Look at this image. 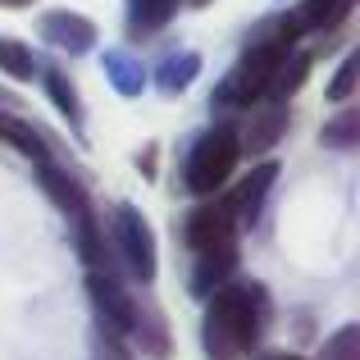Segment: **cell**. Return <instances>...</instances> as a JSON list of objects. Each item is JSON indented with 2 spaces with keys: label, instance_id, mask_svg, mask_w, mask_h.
Returning <instances> with one entry per match:
<instances>
[{
  "label": "cell",
  "instance_id": "obj_1",
  "mask_svg": "<svg viewBox=\"0 0 360 360\" xmlns=\"http://www.w3.org/2000/svg\"><path fill=\"white\" fill-rule=\"evenodd\" d=\"M269 328V292L260 283H238V288H219L205 306L201 319V342L210 360H242L260 342Z\"/></svg>",
  "mask_w": 360,
  "mask_h": 360
},
{
  "label": "cell",
  "instance_id": "obj_2",
  "mask_svg": "<svg viewBox=\"0 0 360 360\" xmlns=\"http://www.w3.org/2000/svg\"><path fill=\"white\" fill-rule=\"evenodd\" d=\"M37 174H41L46 196H51V201L69 214L73 233H78L82 260H87L91 269H101V260H105V242H101V224H96V210H91V201H87V187H82L69 169L51 165V160H46V165H37Z\"/></svg>",
  "mask_w": 360,
  "mask_h": 360
},
{
  "label": "cell",
  "instance_id": "obj_3",
  "mask_svg": "<svg viewBox=\"0 0 360 360\" xmlns=\"http://www.w3.org/2000/svg\"><path fill=\"white\" fill-rule=\"evenodd\" d=\"M288 46H246V55L224 73V82L214 87V101L233 110H251L255 101L269 96V82L278 73V64L288 60Z\"/></svg>",
  "mask_w": 360,
  "mask_h": 360
},
{
  "label": "cell",
  "instance_id": "obj_4",
  "mask_svg": "<svg viewBox=\"0 0 360 360\" xmlns=\"http://www.w3.org/2000/svg\"><path fill=\"white\" fill-rule=\"evenodd\" d=\"M242 150H238V137H233V128H210L196 137L192 155H187V169H183V187L192 196H214L224 183L233 178V169H238Z\"/></svg>",
  "mask_w": 360,
  "mask_h": 360
},
{
  "label": "cell",
  "instance_id": "obj_5",
  "mask_svg": "<svg viewBox=\"0 0 360 360\" xmlns=\"http://www.w3.org/2000/svg\"><path fill=\"white\" fill-rule=\"evenodd\" d=\"M115 238H119V255L128 260V269H132V278H141V283H150L155 278V233H150V224H146V214L137 210V205H115Z\"/></svg>",
  "mask_w": 360,
  "mask_h": 360
},
{
  "label": "cell",
  "instance_id": "obj_6",
  "mask_svg": "<svg viewBox=\"0 0 360 360\" xmlns=\"http://www.w3.org/2000/svg\"><path fill=\"white\" fill-rule=\"evenodd\" d=\"M123 338H128V342L137 347L141 356H155V360H165L169 352H174V342H169V319H165V310H160L155 301H146V297H132V301H128Z\"/></svg>",
  "mask_w": 360,
  "mask_h": 360
},
{
  "label": "cell",
  "instance_id": "obj_7",
  "mask_svg": "<svg viewBox=\"0 0 360 360\" xmlns=\"http://www.w3.org/2000/svg\"><path fill=\"white\" fill-rule=\"evenodd\" d=\"M283 132H288V105H283V101H264V105L246 110L242 132H233V137H238L242 155H264V150L278 146Z\"/></svg>",
  "mask_w": 360,
  "mask_h": 360
},
{
  "label": "cell",
  "instance_id": "obj_8",
  "mask_svg": "<svg viewBox=\"0 0 360 360\" xmlns=\"http://www.w3.org/2000/svg\"><path fill=\"white\" fill-rule=\"evenodd\" d=\"M183 238L192 251H214V246H233L238 242V219L229 214L224 201H210V205H196L183 224Z\"/></svg>",
  "mask_w": 360,
  "mask_h": 360
},
{
  "label": "cell",
  "instance_id": "obj_9",
  "mask_svg": "<svg viewBox=\"0 0 360 360\" xmlns=\"http://www.w3.org/2000/svg\"><path fill=\"white\" fill-rule=\"evenodd\" d=\"M41 41L69 55H87L96 46V23L87 14H73V9H51V14H41Z\"/></svg>",
  "mask_w": 360,
  "mask_h": 360
},
{
  "label": "cell",
  "instance_id": "obj_10",
  "mask_svg": "<svg viewBox=\"0 0 360 360\" xmlns=\"http://www.w3.org/2000/svg\"><path fill=\"white\" fill-rule=\"evenodd\" d=\"M278 183V165L274 160H260V165L251 169V174L242 178L233 192H224V205H229V214L238 224H251L255 214H260V205H264V196H269V187Z\"/></svg>",
  "mask_w": 360,
  "mask_h": 360
},
{
  "label": "cell",
  "instance_id": "obj_11",
  "mask_svg": "<svg viewBox=\"0 0 360 360\" xmlns=\"http://www.w3.org/2000/svg\"><path fill=\"white\" fill-rule=\"evenodd\" d=\"M238 269V242L233 246H214V251H196V269H192V292L210 301L224 288V278Z\"/></svg>",
  "mask_w": 360,
  "mask_h": 360
},
{
  "label": "cell",
  "instance_id": "obj_12",
  "mask_svg": "<svg viewBox=\"0 0 360 360\" xmlns=\"http://www.w3.org/2000/svg\"><path fill=\"white\" fill-rule=\"evenodd\" d=\"M87 292H91V301H96V310H101V319H105L110 328L123 338V319H128V292L119 288L110 274H101V269H91L87 274Z\"/></svg>",
  "mask_w": 360,
  "mask_h": 360
},
{
  "label": "cell",
  "instance_id": "obj_13",
  "mask_svg": "<svg viewBox=\"0 0 360 360\" xmlns=\"http://www.w3.org/2000/svg\"><path fill=\"white\" fill-rule=\"evenodd\" d=\"M352 5L356 0H306V5L292 9V27L297 32H328L352 14Z\"/></svg>",
  "mask_w": 360,
  "mask_h": 360
},
{
  "label": "cell",
  "instance_id": "obj_14",
  "mask_svg": "<svg viewBox=\"0 0 360 360\" xmlns=\"http://www.w3.org/2000/svg\"><path fill=\"white\" fill-rule=\"evenodd\" d=\"M0 141L5 146H14L23 160H32V165H46L51 160V146H46V137L32 128L27 119H18V115H0Z\"/></svg>",
  "mask_w": 360,
  "mask_h": 360
},
{
  "label": "cell",
  "instance_id": "obj_15",
  "mask_svg": "<svg viewBox=\"0 0 360 360\" xmlns=\"http://www.w3.org/2000/svg\"><path fill=\"white\" fill-rule=\"evenodd\" d=\"M201 73V55L196 51H183V55H174V60H165L160 64V73H155V87L165 91V96H178V91H187L192 87V78Z\"/></svg>",
  "mask_w": 360,
  "mask_h": 360
},
{
  "label": "cell",
  "instance_id": "obj_16",
  "mask_svg": "<svg viewBox=\"0 0 360 360\" xmlns=\"http://www.w3.org/2000/svg\"><path fill=\"white\" fill-rule=\"evenodd\" d=\"M183 0H132L128 5V32H160L178 14Z\"/></svg>",
  "mask_w": 360,
  "mask_h": 360
},
{
  "label": "cell",
  "instance_id": "obj_17",
  "mask_svg": "<svg viewBox=\"0 0 360 360\" xmlns=\"http://www.w3.org/2000/svg\"><path fill=\"white\" fill-rule=\"evenodd\" d=\"M46 96L55 101V110H60L64 119L73 123V128H82V96H78V87H73L69 78H64L60 69H46Z\"/></svg>",
  "mask_w": 360,
  "mask_h": 360
},
{
  "label": "cell",
  "instance_id": "obj_18",
  "mask_svg": "<svg viewBox=\"0 0 360 360\" xmlns=\"http://www.w3.org/2000/svg\"><path fill=\"white\" fill-rule=\"evenodd\" d=\"M306 73H310V55H297V51H292L288 60L278 64V73H274V82H269V96H274V101H288V96H297V91L306 87Z\"/></svg>",
  "mask_w": 360,
  "mask_h": 360
},
{
  "label": "cell",
  "instance_id": "obj_19",
  "mask_svg": "<svg viewBox=\"0 0 360 360\" xmlns=\"http://www.w3.org/2000/svg\"><path fill=\"white\" fill-rule=\"evenodd\" d=\"M0 73H9V78H18V82H32L37 60H32V51H27V41L0 37Z\"/></svg>",
  "mask_w": 360,
  "mask_h": 360
},
{
  "label": "cell",
  "instance_id": "obj_20",
  "mask_svg": "<svg viewBox=\"0 0 360 360\" xmlns=\"http://www.w3.org/2000/svg\"><path fill=\"white\" fill-rule=\"evenodd\" d=\"M324 141L338 150H352L360 141V110H342V115H333L324 123Z\"/></svg>",
  "mask_w": 360,
  "mask_h": 360
},
{
  "label": "cell",
  "instance_id": "obj_21",
  "mask_svg": "<svg viewBox=\"0 0 360 360\" xmlns=\"http://www.w3.org/2000/svg\"><path fill=\"white\" fill-rule=\"evenodd\" d=\"M105 69L115 73V87L123 91V96H137V91L146 87V69L132 64L128 55H105Z\"/></svg>",
  "mask_w": 360,
  "mask_h": 360
},
{
  "label": "cell",
  "instance_id": "obj_22",
  "mask_svg": "<svg viewBox=\"0 0 360 360\" xmlns=\"http://www.w3.org/2000/svg\"><path fill=\"white\" fill-rule=\"evenodd\" d=\"M356 73H360V55H347L342 69H338V73H333V82H328V101H333V105H347V101H352V91H356Z\"/></svg>",
  "mask_w": 360,
  "mask_h": 360
},
{
  "label": "cell",
  "instance_id": "obj_23",
  "mask_svg": "<svg viewBox=\"0 0 360 360\" xmlns=\"http://www.w3.org/2000/svg\"><path fill=\"white\" fill-rule=\"evenodd\" d=\"M324 360H360V328H338L324 342Z\"/></svg>",
  "mask_w": 360,
  "mask_h": 360
},
{
  "label": "cell",
  "instance_id": "obj_24",
  "mask_svg": "<svg viewBox=\"0 0 360 360\" xmlns=\"http://www.w3.org/2000/svg\"><path fill=\"white\" fill-rule=\"evenodd\" d=\"M23 5H32V0H0V9H23Z\"/></svg>",
  "mask_w": 360,
  "mask_h": 360
},
{
  "label": "cell",
  "instance_id": "obj_25",
  "mask_svg": "<svg viewBox=\"0 0 360 360\" xmlns=\"http://www.w3.org/2000/svg\"><path fill=\"white\" fill-rule=\"evenodd\" d=\"M183 5H192V9H205V5H210V0H183Z\"/></svg>",
  "mask_w": 360,
  "mask_h": 360
},
{
  "label": "cell",
  "instance_id": "obj_26",
  "mask_svg": "<svg viewBox=\"0 0 360 360\" xmlns=\"http://www.w3.org/2000/svg\"><path fill=\"white\" fill-rule=\"evenodd\" d=\"M269 360H301V356H288V352H278V356H269Z\"/></svg>",
  "mask_w": 360,
  "mask_h": 360
}]
</instances>
